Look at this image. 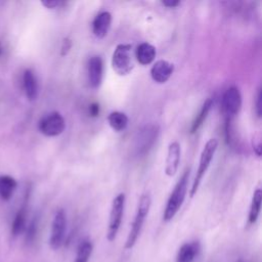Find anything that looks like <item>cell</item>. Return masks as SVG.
<instances>
[{
  "label": "cell",
  "instance_id": "cell-1",
  "mask_svg": "<svg viewBox=\"0 0 262 262\" xmlns=\"http://www.w3.org/2000/svg\"><path fill=\"white\" fill-rule=\"evenodd\" d=\"M188 178H189V169H186L182 174V176L180 177V179L177 181L173 191L171 192L167 201L164 214H163L164 221H170L171 219H173V217L177 214V212L181 208L187 192Z\"/></svg>",
  "mask_w": 262,
  "mask_h": 262
},
{
  "label": "cell",
  "instance_id": "cell-2",
  "mask_svg": "<svg viewBox=\"0 0 262 262\" xmlns=\"http://www.w3.org/2000/svg\"><path fill=\"white\" fill-rule=\"evenodd\" d=\"M150 204H151V200L148 193H144L140 196L138 206H137V211L133 220V223L131 225L129 234L127 236L126 243H125V249H132L134 247V245L137 242V238L140 234L141 228L143 226L144 220L148 214L149 208H150Z\"/></svg>",
  "mask_w": 262,
  "mask_h": 262
},
{
  "label": "cell",
  "instance_id": "cell-3",
  "mask_svg": "<svg viewBox=\"0 0 262 262\" xmlns=\"http://www.w3.org/2000/svg\"><path fill=\"white\" fill-rule=\"evenodd\" d=\"M217 147H218V140L216 138H211L206 142V144L201 152L198 170H196L195 176L193 178L191 188L189 190L190 198H192L196 193V191L200 187V184L202 182V179L210 167V164H211V162L214 158V155L217 150Z\"/></svg>",
  "mask_w": 262,
  "mask_h": 262
},
{
  "label": "cell",
  "instance_id": "cell-4",
  "mask_svg": "<svg viewBox=\"0 0 262 262\" xmlns=\"http://www.w3.org/2000/svg\"><path fill=\"white\" fill-rule=\"evenodd\" d=\"M159 133L160 128L157 124L145 125L140 130H138L134 141L135 154L137 156H143L148 152L157 141Z\"/></svg>",
  "mask_w": 262,
  "mask_h": 262
},
{
  "label": "cell",
  "instance_id": "cell-5",
  "mask_svg": "<svg viewBox=\"0 0 262 262\" xmlns=\"http://www.w3.org/2000/svg\"><path fill=\"white\" fill-rule=\"evenodd\" d=\"M131 49V44L121 43L116 46L113 52L112 67L114 71L121 76L129 74L133 69Z\"/></svg>",
  "mask_w": 262,
  "mask_h": 262
},
{
  "label": "cell",
  "instance_id": "cell-6",
  "mask_svg": "<svg viewBox=\"0 0 262 262\" xmlns=\"http://www.w3.org/2000/svg\"><path fill=\"white\" fill-rule=\"evenodd\" d=\"M125 193L121 192L118 195H116L112 202L111 207V213H110V219H108V227L106 232V238L110 242H113L120 229L122 218L124 214V208H125Z\"/></svg>",
  "mask_w": 262,
  "mask_h": 262
},
{
  "label": "cell",
  "instance_id": "cell-7",
  "mask_svg": "<svg viewBox=\"0 0 262 262\" xmlns=\"http://www.w3.org/2000/svg\"><path fill=\"white\" fill-rule=\"evenodd\" d=\"M38 127L43 135L54 137L63 132L66 128V121L59 113L52 112L40 120Z\"/></svg>",
  "mask_w": 262,
  "mask_h": 262
},
{
  "label": "cell",
  "instance_id": "cell-8",
  "mask_svg": "<svg viewBox=\"0 0 262 262\" xmlns=\"http://www.w3.org/2000/svg\"><path fill=\"white\" fill-rule=\"evenodd\" d=\"M67 228V217L62 209L56 211L51 225V233L49 238V244L51 249L57 250L61 247Z\"/></svg>",
  "mask_w": 262,
  "mask_h": 262
},
{
  "label": "cell",
  "instance_id": "cell-9",
  "mask_svg": "<svg viewBox=\"0 0 262 262\" xmlns=\"http://www.w3.org/2000/svg\"><path fill=\"white\" fill-rule=\"evenodd\" d=\"M222 106L226 118L233 119L242 107V94L237 87L230 86L222 96Z\"/></svg>",
  "mask_w": 262,
  "mask_h": 262
},
{
  "label": "cell",
  "instance_id": "cell-10",
  "mask_svg": "<svg viewBox=\"0 0 262 262\" xmlns=\"http://www.w3.org/2000/svg\"><path fill=\"white\" fill-rule=\"evenodd\" d=\"M88 82L92 88L100 86L103 78V61L100 56H91L87 64Z\"/></svg>",
  "mask_w": 262,
  "mask_h": 262
},
{
  "label": "cell",
  "instance_id": "cell-11",
  "mask_svg": "<svg viewBox=\"0 0 262 262\" xmlns=\"http://www.w3.org/2000/svg\"><path fill=\"white\" fill-rule=\"evenodd\" d=\"M173 71L174 66L171 62L165 59H160L152 64L150 69V77L156 83L163 84L170 79V77L173 74Z\"/></svg>",
  "mask_w": 262,
  "mask_h": 262
},
{
  "label": "cell",
  "instance_id": "cell-12",
  "mask_svg": "<svg viewBox=\"0 0 262 262\" xmlns=\"http://www.w3.org/2000/svg\"><path fill=\"white\" fill-rule=\"evenodd\" d=\"M181 148L180 144L177 141H173L168 146L167 158H166V167L165 173L167 176H174L178 170L180 162Z\"/></svg>",
  "mask_w": 262,
  "mask_h": 262
},
{
  "label": "cell",
  "instance_id": "cell-13",
  "mask_svg": "<svg viewBox=\"0 0 262 262\" xmlns=\"http://www.w3.org/2000/svg\"><path fill=\"white\" fill-rule=\"evenodd\" d=\"M112 24V14L108 11H101L99 12L93 19L92 23V32L95 37L97 38H103Z\"/></svg>",
  "mask_w": 262,
  "mask_h": 262
},
{
  "label": "cell",
  "instance_id": "cell-14",
  "mask_svg": "<svg viewBox=\"0 0 262 262\" xmlns=\"http://www.w3.org/2000/svg\"><path fill=\"white\" fill-rule=\"evenodd\" d=\"M156 54V47L147 42L140 43L136 48L137 61L142 66H147L155 60Z\"/></svg>",
  "mask_w": 262,
  "mask_h": 262
},
{
  "label": "cell",
  "instance_id": "cell-15",
  "mask_svg": "<svg viewBox=\"0 0 262 262\" xmlns=\"http://www.w3.org/2000/svg\"><path fill=\"white\" fill-rule=\"evenodd\" d=\"M24 89L29 100L33 101L38 96V82L34 72L30 69L24 72Z\"/></svg>",
  "mask_w": 262,
  "mask_h": 262
},
{
  "label": "cell",
  "instance_id": "cell-16",
  "mask_svg": "<svg viewBox=\"0 0 262 262\" xmlns=\"http://www.w3.org/2000/svg\"><path fill=\"white\" fill-rule=\"evenodd\" d=\"M199 251L200 245L198 242L183 244L177 253L176 262H193Z\"/></svg>",
  "mask_w": 262,
  "mask_h": 262
},
{
  "label": "cell",
  "instance_id": "cell-17",
  "mask_svg": "<svg viewBox=\"0 0 262 262\" xmlns=\"http://www.w3.org/2000/svg\"><path fill=\"white\" fill-rule=\"evenodd\" d=\"M107 122L114 131L120 132L126 129L129 120L125 113L115 111L110 113V115L107 116Z\"/></svg>",
  "mask_w": 262,
  "mask_h": 262
},
{
  "label": "cell",
  "instance_id": "cell-18",
  "mask_svg": "<svg viewBox=\"0 0 262 262\" xmlns=\"http://www.w3.org/2000/svg\"><path fill=\"white\" fill-rule=\"evenodd\" d=\"M16 181L14 178L8 175L0 176V198L4 201H8L16 188Z\"/></svg>",
  "mask_w": 262,
  "mask_h": 262
},
{
  "label": "cell",
  "instance_id": "cell-19",
  "mask_svg": "<svg viewBox=\"0 0 262 262\" xmlns=\"http://www.w3.org/2000/svg\"><path fill=\"white\" fill-rule=\"evenodd\" d=\"M26 222H27V203L25 202L23 207L16 213L12 222L11 233L13 236H17L24 232V230L26 229Z\"/></svg>",
  "mask_w": 262,
  "mask_h": 262
},
{
  "label": "cell",
  "instance_id": "cell-20",
  "mask_svg": "<svg viewBox=\"0 0 262 262\" xmlns=\"http://www.w3.org/2000/svg\"><path fill=\"white\" fill-rule=\"evenodd\" d=\"M261 200H262V191L260 188H257L253 193V198L250 206V211L248 216L249 224H254L257 221L260 214V209H261Z\"/></svg>",
  "mask_w": 262,
  "mask_h": 262
},
{
  "label": "cell",
  "instance_id": "cell-21",
  "mask_svg": "<svg viewBox=\"0 0 262 262\" xmlns=\"http://www.w3.org/2000/svg\"><path fill=\"white\" fill-rule=\"evenodd\" d=\"M213 105V100L211 98H208L202 105L201 110H200V113L199 115L195 117V119L193 120L192 124H191V127H190V133H195L201 127L202 125L204 124V122L206 121L207 117H208V114L211 110Z\"/></svg>",
  "mask_w": 262,
  "mask_h": 262
},
{
  "label": "cell",
  "instance_id": "cell-22",
  "mask_svg": "<svg viewBox=\"0 0 262 262\" xmlns=\"http://www.w3.org/2000/svg\"><path fill=\"white\" fill-rule=\"evenodd\" d=\"M93 246L89 239H84L78 247L77 255L74 262H88L92 254Z\"/></svg>",
  "mask_w": 262,
  "mask_h": 262
},
{
  "label": "cell",
  "instance_id": "cell-23",
  "mask_svg": "<svg viewBox=\"0 0 262 262\" xmlns=\"http://www.w3.org/2000/svg\"><path fill=\"white\" fill-rule=\"evenodd\" d=\"M37 219H33L32 222L30 223L29 227H28V231H27V239L28 242H32L34 238H35V235H36V232H37Z\"/></svg>",
  "mask_w": 262,
  "mask_h": 262
},
{
  "label": "cell",
  "instance_id": "cell-24",
  "mask_svg": "<svg viewBox=\"0 0 262 262\" xmlns=\"http://www.w3.org/2000/svg\"><path fill=\"white\" fill-rule=\"evenodd\" d=\"M71 47H72V41H71V39H69V38H63L62 43H61V48H60V54H61L62 56L66 55V54L69 52V50L71 49Z\"/></svg>",
  "mask_w": 262,
  "mask_h": 262
},
{
  "label": "cell",
  "instance_id": "cell-25",
  "mask_svg": "<svg viewBox=\"0 0 262 262\" xmlns=\"http://www.w3.org/2000/svg\"><path fill=\"white\" fill-rule=\"evenodd\" d=\"M100 108H99V104L97 102H93L89 105L88 107V113L90 117H97L99 115Z\"/></svg>",
  "mask_w": 262,
  "mask_h": 262
},
{
  "label": "cell",
  "instance_id": "cell-26",
  "mask_svg": "<svg viewBox=\"0 0 262 262\" xmlns=\"http://www.w3.org/2000/svg\"><path fill=\"white\" fill-rule=\"evenodd\" d=\"M261 99H262V96H261V89H258V92H257V98H256V114L257 116L260 118L261 117V110H262V105H261Z\"/></svg>",
  "mask_w": 262,
  "mask_h": 262
},
{
  "label": "cell",
  "instance_id": "cell-27",
  "mask_svg": "<svg viewBox=\"0 0 262 262\" xmlns=\"http://www.w3.org/2000/svg\"><path fill=\"white\" fill-rule=\"evenodd\" d=\"M42 4H43L45 7H47V8L53 9V8L58 7L60 4H62V2L56 1V0H46V1H42Z\"/></svg>",
  "mask_w": 262,
  "mask_h": 262
},
{
  "label": "cell",
  "instance_id": "cell-28",
  "mask_svg": "<svg viewBox=\"0 0 262 262\" xmlns=\"http://www.w3.org/2000/svg\"><path fill=\"white\" fill-rule=\"evenodd\" d=\"M162 4L166 7H169V8H174L176 6H178L180 4L179 1H176V0H166V1H162Z\"/></svg>",
  "mask_w": 262,
  "mask_h": 262
},
{
  "label": "cell",
  "instance_id": "cell-29",
  "mask_svg": "<svg viewBox=\"0 0 262 262\" xmlns=\"http://www.w3.org/2000/svg\"><path fill=\"white\" fill-rule=\"evenodd\" d=\"M1 51H2V48H1V45H0V54H1Z\"/></svg>",
  "mask_w": 262,
  "mask_h": 262
},
{
  "label": "cell",
  "instance_id": "cell-30",
  "mask_svg": "<svg viewBox=\"0 0 262 262\" xmlns=\"http://www.w3.org/2000/svg\"><path fill=\"white\" fill-rule=\"evenodd\" d=\"M239 262H241V261H239Z\"/></svg>",
  "mask_w": 262,
  "mask_h": 262
}]
</instances>
